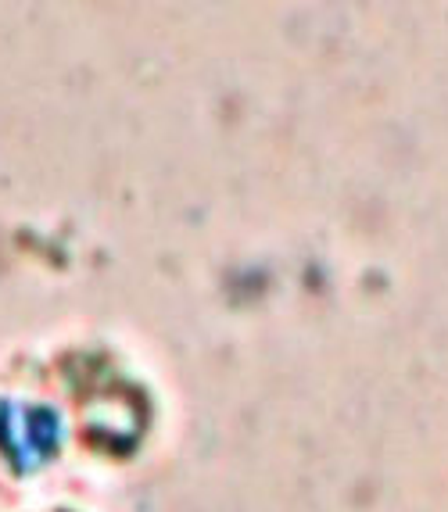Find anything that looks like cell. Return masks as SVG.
Returning a JSON list of instances; mask_svg holds the SVG:
<instances>
[{
    "mask_svg": "<svg viewBox=\"0 0 448 512\" xmlns=\"http://www.w3.org/2000/svg\"><path fill=\"white\" fill-rule=\"evenodd\" d=\"M0 444H4V452H11L18 470H29L54 452L58 423L47 412L0 409Z\"/></svg>",
    "mask_w": 448,
    "mask_h": 512,
    "instance_id": "6da1fadb",
    "label": "cell"
}]
</instances>
